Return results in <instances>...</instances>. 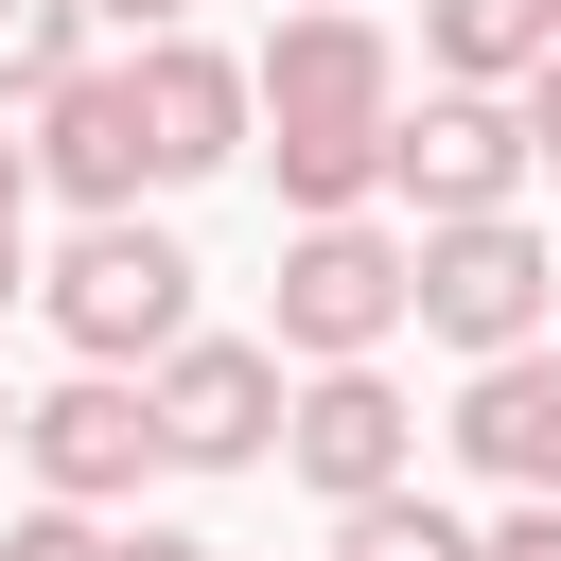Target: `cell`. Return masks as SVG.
<instances>
[{
    "label": "cell",
    "mask_w": 561,
    "mask_h": 561,
    "mask_svg": "<svg viewBox=\"0 0 561 561\" xmlns=\"http://www.w3.org/2000/svg\"><path fill=\"white\" fill-rule=\"evenodd\" d=\"M35 316L88 351V368H158L193 333V245L140 228V210H70V245L35 263Z\"/></svg>",
    "instance_id": "cell-1"
},
{
    "label": "cell",
    "mask_w": 561,
    "mask_h": 561,
    "mask_svg": "<svg viewBox=\"0 0 561 561\" xmlns=\"http://www.w3.org/2000/svg\"><path fill=\"white\" fill-rule=\"evenodd\" d=\"M263 333H280L298 368L421 333V228H368V210H298V228H280V280H263Z\"/></svg>",
    "instance_id": "cell-2"
},
{
    "label": "cell",
    "mask_w": 561,
    "mask_h": 561,
    "mask_svg": "<svg viewBox=\"0 0 561 561\" xmlns=\"http://www.w3.org/2000/svg\"><path fill=\"white\" fill-rule=\"evenodd\" d=\"M526 88H421V105H386V193L421 210V228H456V210H526Z\"/></svg>",
    "instance_id": "cell-3"
},
{
    "label": "cell",
    "mask_w": 561,
    "mask_h": 561,
    "mask_svg": "<svg viewBox=\"0 0 561 561\" xmlns=\"http://www.w3.org/2000/svg\"><path fill=\"white\" fill-rule=\"evenodd\" d=\"M561 316V228H526V210H456V228H421V333L473 368V351H526Z\"/></svg>",
    "instance_id": "cell-4"
},
{
    "label": "cell",
    "mask_w": 561,
    "mask_h": 561,
    "mask_svg": "<svg viewBox=\"0 0 561 561\" xmlns=\"http://www.w3.org/2000/svg\"><path fill=\"white\" fill-rule=\"evenodd\" d=\"M140 386H158L175 473H263V456H280V403H298V351H280V333H175Z\"/></svg>",
    "instance_id": "cell-5"
},
{
    "label": "cell",
    "mask_w": 561,
    "mask_h": 561,
    "mask_svg": "<svg viewBox=\"0 0 561 561\" xmlns=\"http://www.w3.org/2000/svg\"><path fill=\"white\" fill-rule=\"evenodd\" d=\"M18 473H35V491H70V508H123L140 473H175V438H158V386L70 351V386H35V403H18Z\"/></svg>",
    "instance_id": "cell-6"
},
{
    "label": "cell",
    "mask_w": 561,
    "mask_h": 561,
    "mask_svg": "<svg viewBox=\"0 0 561 561\" xmlns=\"http://www.w3.org/2000/svg\"><path fill=\"white\" fill-rule=\"evenodd\" d=\"M280 473H298L316 508H351V491H403V473H421V403L386 386V351L298 368V403H280Z\"/></svg>",
    "instance_id": "cell-7"
},
{
    "label": "cell",
    "mask_w": 561,
    "mask_h": 561,
    "mask_svg": "<svg viewBox=\"0 0 561 561\" xmlns=\"http://www.w3.org/2000/svg\"><path fill=\"white\" fill-rule=\"evenodd\" d=\"M140 53V140H158V193H193V175H228L245 140H263V70L245 53H210L193 18L175 35H123Z\"/></svg>",
    "instance_id": "cell-8"
},
{
    "label": "cell",
    "mask_w": 561,
    "mask_h": 561,
    "mask_svg": "<svg viewBox=\"0 0 561 561\" xmlns=\"http://www.w3.org/2000/svg\"><path fill=\"white\" fill-rule=\"evenodd\" d=\"M245 70H263V123H386V105H403L386 18H351V0H280Z\"/></svg>",
    "instance_id": "cell-9"
},
{
    "label": "cell",
    "mask_w": 561,
    "mask_h": 561,
    "mask_svg": "<svg viewBox=\"0 0 561 561\" xmlns=\"http://www.w3.org/2000/svg\"><path fill=\"white\" fill-rule=\"evenodd\" d=\"M18 123H35V175H53L70 210H140V193H158V140H140V53H88V70H70V88H35Z\"/></svg>",
    "instance_id": "cell-10"
},
{
    "label": "cell",
    "mask_w": 561,
    "mask_h": 561,
    "mask_svg": "<svg viewBox=\"0 0 561 561\" xmlns=\"http://www.w3.org/2000/svg\"><path fill=\"white\" fill-rule=\"evenodd\" d=\"M456 456H473L491 491H561V351H543V333H526V351H473Z\"/></svg>",
    "instance_id": "cell-11"
},
{
    "label": "cell",
    "mask_w": 561,
    "mask_h": 561,
    "mask_svg": "<svg viewBox=\"0 0 561 561\" xmlns=\"http://www.w3.org/2000/svg\"><path fill=\"white\" fill-rule=\"evenodd\" d=\"M263 175H280V210H368L386 193V123H263Z\"/></svg>",
    "instance_id": "cell-12"
},
{
    "label": "cell",
    "mask_w": 561,
    "mask_h": 561,
    "mask_svg": "<svg viewBox=\"0 0 561 561\" xmlns=\"http://www.w3.org/2000/svg\"><path fill=\"white\" fill-rule=\"evenodd\" d=\"M561 35L526 18V0H421V70H456V88H526Z\"/></svg>",
    "instance_id": "cell-13"
},
{
    "label": "cell",
    "mask_w": 561,
    "mask_h": 561,
    "mask_svg": "<svg viewBox=\"0 0 561 561\" xmlns=\"http://www.w3.org/2000/svg\"><path fill=\"white\" fill-rule=\"evenodd\" d=\"M333 561H491V526H456V508L403 473V491H351V508H333Z\"/></svg>",
    "instance_id": "cell-14"
},
{
    "label": "cell",
    "mask_w": 561,
    "mask_h": 561,
    "mask_svg": "<svg viewBox=\"0 0 561 561\" xmlns=\"http://www.w3.org/2000/svg\"><path fill=\"white\" fill-rule=\"evenodd\" d=\"M88 35H105L88 0H0V105H35V88H70V70H88Z\"/></svg>",
    "instance_id": "cell-15"
},
{
    "label": "cell",
    "mask_w": 561,
    "mask_h": 561,
    "mask_svg": "<svg viewBox=\"0 0 561 561\" xmlns=\"http://www.w3.org/2000/svg\"><path fill=\"white\" fill-rule=\"evenodd\" d=\"M0 561H123V526H105V508H70V491H35V508L0 526Z\"/></svg>",
    "instance_id": "cell-16"
},
{
    "label": "cell",
    "mask_w": 561,
    "mask_h": 561,
    "mask_svg": "<svg viewBox=\"0 0 561 561\" xmlns=\"http://www.w3.org/2000/svg\"><path fill=\"white\" fill-rule=\"evenodd\" d=\"M491 561H561V491H508L491 508Z\"/></svg>",
    "instance_id": "cell-17"
},
{
    "label": "cell",
    "mask_w": 561,
    "mask_h": 561,
    "mask_svg": "<svg viewBox=\"0 0 561 561\" xmlns=\"http://www.w3.org/2000/svg\"><path fill=\"white\" fill-rule=\"evenodd\" d=\"M526 158H543V175H561V53H543V70H526Z\"/></svg>",
    "instance_id": "cell-18"
},
{
    "label": "cell",
    "mask_w": 561,
    "mask_h": 561,
    "mask_svg": "<svg viewBox=\"0 0 561 561\" xmlns=\"http://www.w3.org/2000/svg\"><path fill=\"white\" fill-rule=\"evenodd\" d=\"M0 123H18V105H0ZM35 193H53V175H35V140H0V228H18Z\"/></svg>",
    "instance_id": "cell-19"
},
{
    "label": "cell",
    "mask_w": 561,
    "mask_h": 561,
    "mask_svg": "<svg viewBox=\"0 0 561 561\" xmlns=\"http://www.w3.org/2000/svg\"><path fill=\"white\" fill-rule=\"evenodd\" d=\"M123 561H228V543H193V526H123Z\"/></svg>",
    "instance_id": "cell-20"
},
{
    "label": "cell",
    "mask_w": 561,
    "mask_h": 561,
    "mask_svg": "<svg viewBox=\"0 0 561 561\" xmlns=\"http://www.w3.org/2000/svg\"><path fill=\"white\" fill-rule=\"evenodd\" d=\"M88 18H105V35H175L193 0H88Z\"/></svg>",
    "instance_id": "cell-21"
},
{
    "label": "cell",
    "mask_w": 561,
    "mask_h": 561,
    "mask_svg": "<svg viewBox=\"0 0 561 561\" xmlns=\"http://www.w3.org/2000/svg\"><path fill=\"white\" fill-rule=\"evenodd\" d=\"M18 298H35V263H18V228H0V316H18Z\"/></svg>",
    "instance_id": "cell-22"
},
{
    "label": "cell",
    "mask_w": 561,
    "mask_h": 561,
    "mask_svg": "<svg viewBox=\"0 0 561 561\" xmlns=\"http://www.w3.org/2000/svg\"><path fill=\"white\" fill-rule=\"evenodd\" d=\"M0 456H18V386H0Z\"/></svg>",
    "instance_id": "cell-23"
},
{
    "label": "cell",
    "mask_w": 561,
    "mask_h": 561,
    "mask_svg": "<svg viewBox=\"0 0 561 561\" xmlns=\"http://www.w3.org/2000/svg\"><path fill=\"white\" fill-rule=\"evenodd\" d=\"M526 18H543V35H561V0H526Z\"/></svg>",
    "instance_id": "cell-24"
},
{
    "label": "cell",
    "mask_w": 561,
    "mask_h": 561,
    "mask_svg": "<svg viewBox=\"0 0 561 561\" xmlns=\"http://www.w3.org/2000/svg\"><path fill=\"white\" fill-rule=\"evenodd\" d=\"M263 18H280V0H263Z\"/></svg>",
    "instance_id": "cell-25"
}]
</instances>
